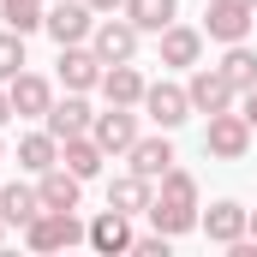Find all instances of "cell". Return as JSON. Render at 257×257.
Segmentation results:
<instances>
[{"mask_svg":"<svg viewBox=\"0 0 257 257\" xmlns=\"http://www.w3.org/2000/svg\"><path fill=\"white\" fill-rule=\"evenodd\" d=\"M251 239H257V209H251Z\"/></svg>","mask_w":257,"mask_h":257,"instance_id":"32","label":"cell"},{"mask_svg":"<svg viewBox=\"0 0 257 257\" xmlns=\"http://www.w3.org/2000/svg\"><path fill=\"white\" fill-rule=\"evenodd\" d=\"M197 227H203V239H209V245H233V239H245V233H251V209H245V203H233V197H221V203H209V209L197 215Z\"/></svg>","mask_w":257,"mask_h":257,"instance_id":"9","label":"cell"},{"mask_svg":"<svg viewBox=\"0 0 257 257\" xmlns=\"http://www.w3.org/2000/svg\"><path fill=\"white\" fill-rule=\"evenodd\" d=\"M60 84L66 90H84V96H90V90H96V84H102V54H96V48H90V42H72V48H60Z\"/></svg>","mask_w":257,"mask_h":257,"instance_id":"12","label":"cell"},{"mask_svg":"<svg viewBox=\"0 0 257 257\" xmlns=\"http://www.w3.org/2000/svg\"><path fill=\"white\" fill-rule=\"evenodd\" d=\"M102 102H114V108H138L144 102V90H150V78L138 72L132 60H120V66H102Z\"/></svg>","mask_w":257,"mask_h":257,"instance_id":"14","label":"cell"},{"mask_svg":"<svg viewBox=\"0 0 257 257\" xmlns=\"http://www.w3.org/2000/svg\"><path fill=\"white\" fill-rule=\"evenodd\" d=\"M42 126L54 132V138H78V132L96 126V108L84 102V90H66V96H54V108L42 114Z\"/></svg>","mask_w":257,"mask_h":257,"instance_id":"13","label":"cell"},{"mask_svg":"<svg viewBox=\"0 0 257 257\" xmlns=\"http://www.w3.org/2000/svg\"><path fill=\"white\" fill-rule=\"evenodd\" d=\"M120 12H126V18L144 30V36H162V30L180 18V0H126Z\"/></svg>","mask_w":257,"mask_h":257,"instance_id":"23","label":"cell"},{"mask_svg":"<svg viewBox=\"0 0 257 257\" xmlns=\"http://www.w3.org/2000/svg\"><path fill=\"white\" fill-rule=\"evenodd\" d=\"M132 239H138V233H132V215L114 209V203H108V209L90 221V233H84V245H96V251H108V257H114V251H132Z\"/></svg>","mask_w":257,"mask_h":257,"instance_id":"16","label":"cell"},{"mask_svg":"<svg viewBox=\"0 0 257 257\" xmlns=\"http://www.w3.org/2000/svg\"><path fill=\"white\" fill-rule=\"evenodd\" d=\"M186 96H192V114H227L233 102H239V90L227 84V72L221 66H192V78H186Z\"/></svg>","mask_w":257,"mask_h":257,"instance_id":"6","label":"cell"},{"mask_svg":"<svg viewBox=\"0 0 257 257\" xmlns=\"http://www.w3.org/2000/svg\"><path fill=\"white\" fill-rule=\"evenodd\" d=\"M6 96H12V114H18V120H42V114L54 108V84H48L42 72H18V78L6 84Z\"/></svg>","mask_w":257,"mask_h":257,"instance_id":"11","label":"cell"},{"mask_svg":"<svg viewBox=\"0 0 257 257\" xmlns=\"http://www.w3.org/2000/svg\"><path fill=\"white\" fill-rule=\"evenodd\" d=\"M0 245H6V215H0Z\"/></svg>","mask_w":257,"mask_h":257,"instance_id":"31","label":"cell"},{"mask_svg":"<svg viewBox=\"0 0 257 257\" xmlns=\"http://www.w3.org/2000/svg\"><path fill=\"white\" fill-rule=\"evenodd\" d=\"M138 108H144V120H150L156 132H180L186 120H192V96H186V84H168V78L150 84Z\"/></svg>","mask_w":257,"mask_h":257,"instance_id":"4","label":"cell"},{"mask_svg":"<svg viewBox=\"0 0 257 257\" xmlns=\"http://www.w3.org/2000/svg\"><path fill=\"white\" fill-rule=\"evenodd\" d=\"M0 18H6V30L30 36V30H42V18H48V0H0Z\"/></svg>","mask_w":257,"mask_h":257,"instance_id":"25","label":"cell"},{"mask_svg":"<svg viewBox=\"0 0 257 257\" xmlns=\"http://www.w3.org/2000/svg\"><path fill=\"white\" fill-rule=\"evenodd\" d=\"M203 156H215V162H245V156H251V120H245L239 108L209 114V126H203Z\"/></svg>","mask_w":257,"mask_h":257,"instance_id":"2","label":"cell"},{"mask_svg":"<svg viewBox=\"0 0 257 257\" xmlns=\"http://www.w3.org/2000/svg\"><path fill=\"white\" fill-rule=\"evenodd\" d=\"M90 6H96V12H102V18H108V12H120V6H126V0H90Z\"/></svg>","mask_w":257,"mask_h":257,"instance_id":"30","label":"cell"},{"mask_svg":"<svg viewBox=\"0 0 257 257\" xmlns=\"http://www.w3.org/2000/svg\"><path fill=\"white\" fill-rule=\"evenodd\" d=\"M156 48H162V66L192 72V66L203 60V30H197V24H168V30L156 36Z\"/></svg>","mask_w":257,"mask_h":257,"instance_id":"15","label":"cell"},{"mask_svg":"<svg viewBox=\"0 0 257 257\" xmlns=\"http://www.w3.org/2000/svg\"><path fill=\"white\" fill-rule=\"evenodd\" d=\"M257 24V0H209L203 6V36L209 42H245Z\"/></svg>","mask_w":257,"mask_h":257,"instance_id":"5","label":"cell"},{"mask_svg":"<svg viewBox=\"0 0 257 257\" xmlns=\"http://www.w3.org/2000/svg\"><path fill=\"white\" fill-rule=\"evenodd\" d=\"M96 6L90 0H54L48 6V18H42V30L60 42V48H72V42H90V30H96Z\"/></svg>","mask_w":257,"mask_h":257,"instance_id":"8","label":"cell"},{"mask_svg":"<svg viewBox=\"0 0 257 257\" xmlns=\"http://www.w3.org/2000/svg\"><path fill=\"white\" fill-rule=\"evenodd\" d=\"M0 162H6V144H0Z\"/></svg>","mask_w":257,"mask_h":257,"instance_id":"33","label":"cell"},{"mask_svg":"<svg viewBox=\"0 0 257 257\" xmlns=\"http://www.w3.org/2000/svg\"><path fill=\"white\" fill-rule=\"evenodd\" d=\"M0 215H6V227H30L36 215H42V192L36 186H24V180H12V186H0Z\"/></svg>","mask_w":257,"mask_h":257,"instance_id":"20","label":"cell"},{"mask_svg":"<svg viewBox=\"0 0 257 257\" xmlns=\"http://www.w3.org/2000/svg\"><path fill=\"white\" fill-rule=\"evenodd\" d=\"M126 168H132V174H144V180H162V174L174 168V144H168V132L138 138V144L126 150Z\"/></svg>","mask_w":257,"mask_h":257,"instance_id":"17","label":"cell"},{"mask_svg":"<svg viewBox=\"0 0 257 257\" xmlns=\"http://www.w3.org/2000/svg\"><path fill=\"white\" fill-rule=\"evenodd\" d=\"M84 221L72 215V209H42L30 227H24V245L30 251H72V245H84Z\"/></svg>","mask_w":257,"mask_h":257,"instance_id":"3","label":"cell"},{"mask_svg":"<svg viewBox=\"0 0 257 257\" xmlns=\"http://www.w3.org/2000/svg\"><path fill=\"white\" fill-rule=\"evenodd\" d=\"M221 72H227V84L245 96V90L257 84V54L245 48V42H227V54H221Z\"/></svg>","mask_w":257,"mask_h":257,"instance_id":"24","label":"cell"},{"mask_svg":"<svg viewBox=\"0 0 257 257\" xmlns=\"http://www.w3.org/2000/svg\"><path fill=\"white\" fill-rule=\"evenodd\" d=\"M36 192H42V209H78V197H84V180L72 174V168H48V174H36Z\"/></svg>","mask_w":257,"mask_h":257,"instance_id":"18","label":"cell"},{"mask_svg":"<svg viewBox=\"0 0 257 257\" xmlns=\"http://www.w3.org/2000/svg\"><path fill=\"white\" fill-rule=\"evenodd\" d=\"M138 42H144V30L132 24L126 12H120V18L108 12V18H96V30H90V48L102 54V66H120V60H138Z\"/></svg>","mask_w":257,"mask_h":257,"instance_id":"7","label":"cell"},{"mask_svg":"<svg viewBox=\"0 0 257 257\" xmlns=\"http://www.w3.org/2000/svg\"><path fill=\"white\" fill-rule=\"evenodd\" d=\"M197 215H203V203H197V180L186 168H168L162 180H156V197H150V227H162L168 239H180V233H192Z\"/></svg>","mask_w":257,"mask_h":257,"instance_id":"1","label":"cell"},{"mask_svg":"<svg viewBox=\"0 0 257 257\" xmlns=\"http://www.w3.org/2000/svg\"><path fill=\"white\" fill-rule=\"evenodd\" d=\"M239 102H245L239 114H245V120H251V132H257V84H251V90H245V96H239Z\"/></svg>","mask_w":257,"mask_h":257,"instance_id":"28","label":"cell"},{"mask_svg":"<svg viewBox=\"0 0 257 257\" xmlns=\"http://www.w3.org/2000/svg\"><path fill=\"white\" fill-rule=\"evenodd\" d=\"M150 197H156V180H144V174H114V186H108V203L114 209H126V215H150Z\"/></svg>","mask_w":257,"mask_h":257,"instance_id":"21","label":"cell"},{"mask_svg":"<svg viewBox=\"0 0 257 257\" xmlns=\"http://www.w3.org/2000/svg\"><path fill=\"white\" fill-rule=\"evenodd\" d=\"M24 72V36L18 30H0V84H12Z\"/></svg>","mask_w":257,"mask_h":257,"instance_id":"26","label":"cell"},{"mask_svg":"<svg viewBox=\"0 0 257 257\" xmlns=\"http://www.w3.org/2000/svg\"><path fill=\"white\" fill-rule=\"evenodd\" d=\"M90 138H96V144H102L108 156H126V150L138 144V138H144V132H138V114H132V108H114V102H108V108L96 114Z\"/></svg>","mask_w":257,"mask_h":257,"instance_id":"10","label":"cell"},{"mask_svg":"<svg viewBox=\"0 0 257 257\" xmlns=\"http://www.w3.org/2000/svg\"><path fill=\"white\" fill-rule=\"evenodd\" d=\"M168 245H174V239H168L162 227H156V233H138V239H132V251H138V257H168Z\"/></svg>","mask_w":257,"mask_h":257,"instance_id":"27","label":"cell"},{"mask_svg":"<svg viewBox=\"0 0 257 257\" xmlns=\"http://www.w3.org/2000/svg\"><path fill=\"white\" fill-rule=\"evenodd\" d=\"M54 162H60V138H54L48 126L18 138V168H24V174H48Z\"/></svg>","mask_w":257,"mask_h":257,"instance_id":"22","label":"cell"},{"mask_svg":"<svg viewBox=\"0 0 257 257\" xmlns=\"http://www.w3.org/2000/svg\"><path fill=\"white\" fill-rule=\"evenodd\" d=\"M12 120V96H6V84H0V126Z\"/></svg>","mask_w":257,"mask_h":257,"instance_id":"29","label":"cell"},{"mask_svg":"<svg viewBox=\"0 0 257 257\" xmlns=\"http://www.w3.org/2000/svg\"><path fill=\"white\" fill-rule=\"evenodd\" d=\"M102 162H108V150H102L90 132H78V138H60V168H72L78 180H96V174H102Z\"/></svg>","mask_w":257,"mask_h":257,"instance_id":"19","label":"cell"}]
</instances>
